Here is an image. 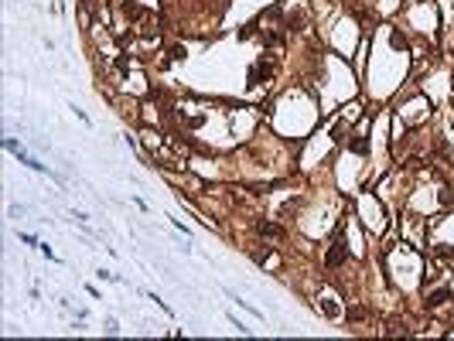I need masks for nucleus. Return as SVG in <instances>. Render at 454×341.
<instances>
[{
	"mask_svg": "<svg viewBox=\"0 0 454 341\" xmlns=\"http://www.w3.org/2000/svg\"><path fill=\"white\" fill-rule=\"evenodd\" d=\"M168 55H171V62H185L188 48H185V44H171V48H168Z\"/></svg>",
	"mask_w": 454,
	"mask_h": 341,
	"instance_id": "obj_5",
	"label": "nucleus"
},
{
	"mask_svg": "<svg viewBox=\"0 0 454 341\" xmlns=\"http://www.w3.org/2000/svg\"><path fill=\"white\" fill-rule=\"evenodd\" d=\"M260 236H273V239H277V236H284V228H277V226H270V222H260Z\"/></svg>",
	"mask_w": 454,
	"mask_h": 341,
	"instance_id": "obj_6",
	"label": "nucleus"
},
{
	"mask_svg": "<svg viewBox=\"0 0 454 341\" xmlns=\"http://www.w3.org/2000/svg\"><path fill=\"white\" fill-rule=\"evenodd\" d=\"M4 147H7V150L14 154V157H18L21 164H24V168H31V170H38V174H45V178H55V181H62V178H58L55 170L48 168V164H41L38 157H31V154H24V147H21L18 140H14V136H4Z\"/></svg>",
	"mask_w": 454,
	"mask_h": 341,
	"instance_id": "obj_1",
	"label": "nucleus"
},
{
	"mask_svg": "<svg viewBox=\"0 0 454 341\" xmlns=\"http://www.w3.org/2000/svg\"><path fill=\"white\" fill-rule=\"evenodd\" d=\"M447 300H454V290L451 286H440L434 294H427V310H437V307H444Z\"/></svg>",
	"mask_w": 454,
	"mask_h": 341,
	"instance_id": "obj_4",
	"label": "nucleus"
},
{
	"mask_svg": "<svg viewBox=\"0 0 454 341\" xmlns=\"http://www.w3.org/2000/svg\"><path fill=\"white\" fill-rule=\"evenodd\" d=\"M273 72H277V55H266L249 68V82H253V86H266V82L273 78Z\"/></svg>",
	"mask_w": 454,
	"mask_h": 341,
	"instance_id": "obj_2",
	"label": "nucleus"
},
{
	"mask_svg": "<svg viewBox=\"0 0 454 341\" xmlns=\"http://www.w3.org/2000/svg\"><path fill=\"white\" fill-rule=\"evenodd\" d=\"M345 260H348V249H345V242H341V232H338V236H335V242H331V249H328V256H324V263L335 270V266H341Z\"/></svg>",
	"mask_w": 454,
	"mask_h": 341,
	"instance_id": "obj_3",
	"label": "nucleus"
}]
</instances>
